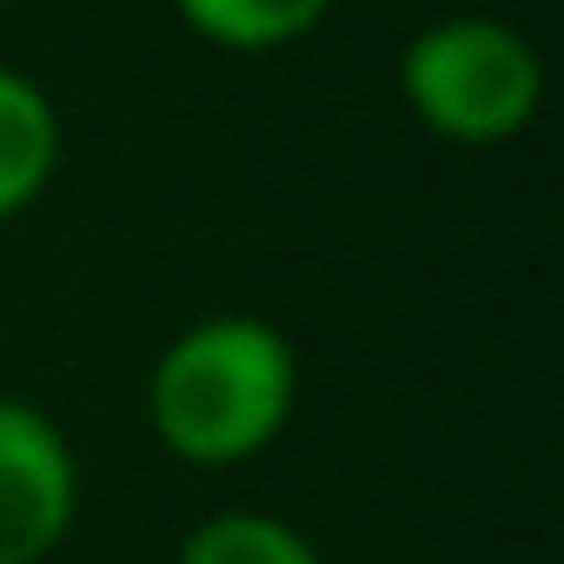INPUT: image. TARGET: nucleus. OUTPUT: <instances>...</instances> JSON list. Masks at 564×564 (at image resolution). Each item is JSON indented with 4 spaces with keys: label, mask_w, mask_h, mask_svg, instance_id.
I'll list each match as a JSON object with an SVG mask.
<instances>
[{
    "label": "nucleus",
    "mask_w": 564,
    "mask_h": 564,
    "mask_svg": "<svg viewBox=\"0 0 564 564\" xmlns=\"http://www.w3.org/2000/svg\"><path fill=\"white\" fill-rule=\"evenodd\" d=\"M80 511V465L67 432L0 392V564H47Z\"/></svg>",
    "instance_id": "7ed1b4c3"
},
{
    "label": "nucleus",
    "mask_w": 564,
    "mask_h": 564,
    "mask_svg": "<svg viewBox=\"0 0 564 564\" xmlns=\"http://www.w3.org/2000/svg\"><path fill=\"white\" fill-rule=\"evenodd\" d=\"M399 94L412 120L445 147H505L538 120V47L498 14L425 21L399 54Z\"/></svg>",
    "instance_id": "f03ea898"
},
{
    "label": "nucleus",
    "mask_w": 564,
    "mask_h": 564,
    "mask_svg": "<svg viewBox=\"0 0 564 564\" xmlns=\"http://www.w3.org/2000/svg\"><path fill=\"white\" fill-rule=\"evenodd\" d=\"M173 14L193 41L226 47V54H279L306 41L333 0H173Z\"/></svg>",
    "instance_id": "39448f33"
},
{
    "label": "nucleus",
    "mask_w": 564,
    "mask_h": 564,
    "mask_svg": "<svg viewBox=\"0 0 564 564\" xmlns=\"http://www.w3.org/2000/svg\"><path fill=\"white\" fill-rule=\"evenodd\" d=\"M300 405V352L259 313H213L173 333L147 379L153 438L193 471L259 458Z\"/></svg>",
    "instance_id": "f257e3e1"
},
{
    "label": "nucleus",
    "mask_w": 564,
    "mask_h": 564,
    "mask_svg": "<svg viewBox=\"0 0 564 564\" xmlns=\"http://www.w3.org/2000/svg\"><path fill=\"white\" fill-rule=\"evenodd\" d=\"M173 564H326V551L272 511H213L180 538Z\"/></svg>",
    "instance_id": "423d86ee"
},
{
    "label": "nucleus",
    "mask_w": 564,
    "mask_h": 564,
    "mask_svg": "<svg viewBox=\"0 0 564 564\" xmlns=\"http://www.w3.org/2000/svg\"><path fill=\"white\" fill-rule=\"evenodd\" d=\"M61 166V113L47 87L0 61V226L21 219Z\"/></svg>",
    "instance_id": "20e7f679"
}]
</instances>
